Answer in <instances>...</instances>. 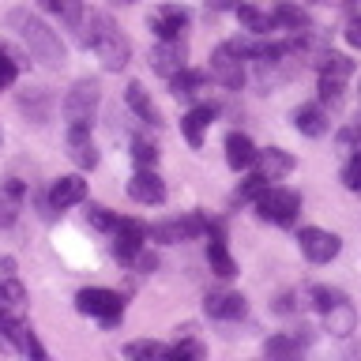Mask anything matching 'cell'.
Instances as JSON below:
<instances>
[{
	"mask_svg": "<svg viewBox=\"0 0 361 361\" xmlns=\"http://www.w3.org/2000/svg\"><path fill=\"white\" fill-rule=\"evenodd\" d=\"M8 27L23 38V45L30 49V56L38 64H45V68H61L64 64V45H61V38H56V30L49 27V23H42L38 16L16 8L8 16Z\"/></svg>",
	"mask_w": 361,
	"mask_h": 361,
	"instance_id": "cell-1",
	"label": "cell"
},
{
	"mask_svg": "<svg viewBox=\"0 0 361 361\" xmlns=\"http://www.w3.org/2000/svg\"><path fill=\"white\" fill-rule=\"evenodd\" d=\"M75 309L83 316L102 320L106 327H113V324H121V316H124V298L113 293V290H106V286H90V290L75 293Z\"/></svg>",
	"mask_w": 361,
	"mask_h": 361,
	"instance_id": "cell-2",
	"label": "cell"
},
{
	"mask_svg": "<svg viewBox=\"0 0 361 361\" xmlns=\"http://www.w3.org/2000/svg\"><path fill=\"white\" fill-rule=\"evenodd\" d=\"M256 211L264 222H275V226H290L293 219H298L301 211V196L290 188H264L256 196Z\"/></svg>",
	"mask_w": 361,
	"mask_h": 361,
	"instance_id": "cell-3",
	"label": "cell"
},
{
	"mask_svg": "<svg viewBox=\"0 0 361 361\" xmlns=\"http://www.w3.org/2000/svg\"><path fill=\"white\" fill-rule=\"evenodd\" d=\"M98 102H102V90H98L94 79H79L64 98L68 124H83V128H90V121H94V113H98Z\"/></svg>",
	"mask_w": 361,
	"mask_h": 361,
	"instance_id": "cell-4",
	"label": "cell"
},
{
	"mask_svg": "<svg viewBox=\"0 0 361 361\" xmlns=\"http://www.w3.org/2000/svg\"><path fill=\"white\" fill-rule=\"evenodd\" d=\"M94 53H98L102 68H109V72H121V68L128 64V56H132V42L124 38V34L113 27V23H106V30H102L98 42H94Z\"/></svg>",
	"mask_w": 361,
	"mask_h": 361,
	"instance_id": "cell-5",
	"label": "cell"
},
{
	"mask_svg": "<svg viewBox=\"0 0 361 361\" xmlns=\"http://www.w3.org/2000/svg\"><path fill=\"white\" fill-rule=\"evenodd\" d=\"M211 79H214V83H222L226 90H241V83H245V61H241V53L230 49V42L219 45V49L211 53Z\"/></svg>",
	"mask_w": 361,
	"mask_h": 361,
	"instance_id": "cell-6",
	"label": "cell"
},
{
	"mask_svg": "<svg viewBox=\"0 0 361 361\" xmlns=\"http://www.w3.org/2000/svg\"><path fill=\"white\" fill-rule=\"evenodd\" d=\"M188 61V49H185V42L180 38H158V45L151 49V68L158 75H166V79H173L177 72H185V64Z\"/></svg>",
	"mask_w": 361,
	"mask_h": 361,
	"instance_id": "cell-7",
	"label": "cell"
},
{
	"mask_svg": "<svg viewBox=\"0 0 361 361\" xmlns=\"http://www.w3.org/2000/svg\"><path fill=\"white\" fill-rule=\"evenodd\" d=\"M301 241V252L312 259V264H331V259L338 256V248H343V241H338L335 233L327 230H316V226H305V230L298 233Z\"/></svg>",
	"mask_w": 361,
	"mask_h": 361,
	"instance_id": "cell-8",
	"label": "cell"
},
{
	"mask_svg": "<svg viewBox=\"0 0 361 361\" xmlns=\"http://www.w3.org/2000/svg\"><path fill=\"white\" fill-rule=\"evenodd\" d=\"M147 241V226L140 219H121L117 222V241H113V256L121 259V264H132L135 252L143 248Z\"/></svg>",
	"mask_w": 361,
	"mask_h": 361,
	"instance_id": "cell-9",
	"label": "cell"
},
{
	"mask_svg": "<svg viewBox=\"0 0 361 361\" xmlns=\"http://www.w3.org/2000/svg\"><path fill=\"white\" fill-rule=\"evenodd\" d=\"M68 154L79 169H94L98 166V147L90 140V128L83 124H68Z\"/></svg>",
	"mask_w": 361,
	"mask_h": 361,
	"instance_id": "cell-10",
	"label": "cell"
},
{
	"mask_svg": "<svg viewBox=\"0 0 361 361\" xmlns=\"http://www.w3.org/2000/svg\"><path fill=\"white\" fill-rule=\"evenodd\" d=\"M128 196L135 203H162L166 200V185H162V177L154 173V169H135V177L128 180Z\"/></svg>",
	"mask_w": 361,
	"mask_h": 361,
	"instance_id": "cell-11",
	"label": "cell"
},
{
	"mask_svg": "<svg viewBox=\"0 0 361 361\" xmlns=\"http://www.w3.org/2000/svg\"><path fill=\"white\" fill-rule=\"evenodd\" d=\"M203 230H207L203 214H188V219H180V222H162V226H154L151 237H154V241H166V245H177V241H188V237H200Z\"/></svg>",
	"mask_w": 361,
	"mask_h": 361,
	"instance_id": "cell-12",
	"label": "cell"
},
{
	"mask_svg": "<svg viewBox=\"0 0 361 361\" xmlns=\"http://www.w3.org/2000/svg\"><path fill=\"white\" fill-rule=\"evenodd\" d=\"M188 27V11L180 4H162L151 11V30L158 38H180V30Z\"/></svg>",
	"mask_w": 361,
	"mask_h": 361,
	"instance_id": "cell-13",
	"label": "cell"
},
{
	"mask_svg": "<svg viewBox=\"0 0 361 361\" xmlns=\"http://www.w3.org/2000/svg\"><path fill=\"white\" fill-rule=\"evenodd\" d=\"M203 309H207V316H214V320H241L248 305H245V298H241V293L214 290V293H207V301H203Z\"/></svg>",
	"mask_w": 361,
	"mask_h": 361,
	"instance_id": "cell-14",
	"label": "cell"
},
{
	"mask_svg": "<svg viewBox=\"0 0 361 361\" xmlns=\"http://www.w3.org/2000/svg\"><path fill=\"white\" fill-rule=\"evenodd\" d=\"M23 200H27V185H23V180H16V177L0 180V230L19 219Z\"/></svg>",
	"mask_w": 361,
	"mask_h": 361,
	"instance_id": "cell-15",
	"label": "cell"
},
{
	"mask_svg": "<svg viewBox=\"0 0 361 361\" xmlns=\"http://www.w3.org/2000/svg\"><path fill=\"white\" fill-rule=\"evenodd\" d=\"M49 200H53V207H56V211L75 207V203H83V200H87V180L79 177V173H68V177H61V180L53 185Z\"/></svg>",
	"mask_w": 361,
	"mask_h": 361,
	"instance_id": "cell-16",
	"label": "cell"
},
{
	"mask_svg": "<svg viewBox=\"0 0 361 361\" xmlns=\"http://www.w3.org/2000/svg\"><path fill=\"white\" fill-rule=\"evenodd\" d=\"M207 264H211V271L219 279H233L237 275V264H233L230 248H226V237H222L219 226L211 230V241H207Z\"/></svg>",
	"mask_w": 361,
	"mask_h": 361,
	"instance_id": "cell-17",
	"label": "cell"
},
{
	"mask_svg": "<svg viewBox=\"0 0 361 361\" xmlns=\"http://www.w3.org/2000/svg\"><path fill=\"white\" fill-rule=\"evenodd\" d=\"M256 143L248 140L245 132H230L226 135V162H230V169H248L256 162Z\"/></svg>",
	"mask_w": 361,
	"mask_h": 361,
	"instance_id": "cell-18",
	"label": "cell"
},
{
	"mask_svg": "<svg viewBox=\"0 0 361 361\" xmlns=\"http://www.w3.org/2000/svg\"><path fill=\"white\" fill-rule=\"evenodd\" d=\"M256 166H259V173H264L267 180H279V177L293 173V154H286L282 147H267V151L256 154Z\"/></svg>",
	"mask_w": 361,
	"mask_h": 361,
	"instance_id": "cell-19",
	"label": "cell"
},
{
	"mask_svg": "<svg viewBox=\"0 0 361 361\" xmlns=\"http://www.w3.org/2000/svg\"><path fill=\"white\" fill-rule=\"evenodd\" d=\"M324 320H327V331L331 335L346 338V335H354V327H357V312H354V305L343 298V301H335L331 309L324 312Z\"/></svg>",
	"mask_w": 361,
	"mask_h": 361,
	"instance_id": "cell-20",
	"label": "cell"
},
{
	"mask_svg": "<svg viewBox=\"0 0 361 361\" xmlns=\"http://www.w3.org/2000/svg\"><path fill=\"white\" fill-rule=\"evenodd\" d=\"M124 102H128V109H132L143 124H154V128L162 124V117H158V109H154L151 94H147L140 83H128V87H124Z\"/></svg>",
	"mask_w": 361,
	"mask_h": 361,
	"instance_id": "cell-21",
	"label": "cell"
},
{
	"mask_svg": "<svg viewBox=\"0 0 361 361\" xmlns=\"http://www.w3.org/2000/svg\"><path fill=\"white\" fill-rule=\"evenodd\" d=\"M214 121V109L211 106H196L185 113V121H180V132H185V140L192 147H203V132H207V124Z\"/></svg>",
	"mask_w": 361,
	"mask_h": 361,
	"instance_id": "cell-22",
	"label": "cell"
},
{
	"mask_svg": "<svg viewBox=\"0 0 361 361\" xmlns=\"http://www.w3.org/2000/svg\"><path fill=\"white\" fill-rule=\"evenodd\" d=\"M293 124H298L301 135H312V140H320V135L327 132V113L320 106H301L298 113H293Z\"/></svg>",
	"mask_w": 361,
	"mask_h": 361,
	"instance_id": "cell-23",
	"label": "cell"
},
{
	"mask_svg": "<svg viewBox=\"0 0 361 361\" xmlns=\"http://www.w3.org/2000/svg\"><path fill=\"white\" fill-rule=\"evenodd\" d=\"M237 19H241V27L248 34H256V38H264V34H271V27H275V19H271L267 11L252 8V4H237Z\"/></svg>",
	"mask_w": 361,
	"mask_h": 361,
	"instance_id": "cell-24",
	"label": "cell"
},
{
	"mask_svg": "<svg viewBox=\"0 0 361 361\" xmlns=\"http://www.w3.org/2000/svg\"><path fill=\"white\" fill-rule=\"evenodd\" d=\"M106 23H109V16H102V11H83V16H79V23H75L79 45H94L98 34L106 30Z\"/></svg>",
	"mask_w": 361,
	"mask_h": 361,
	"instance_id": "cell-25",
	"label": "cell"
},
{
	"mask_svg": "<svg viewBox=\"0 0 361 361\" xmlns=\"http://www.w3.org/2000/svg\"><path fill=\"white\" fill-rule=\"evenodd\" d=\"M30 327L19 320V312L16 309H0V338L11 346H23V335H27Z\"/></svg>",
	"mask_w": 361,
	"mask_h": 361,
	"instance_id": "cell-26",
	"label": "cell"
},
{
	"mask_svg": "<svg viewBox=\"0 0 361 361\" xmlns=\"http://www.w3.org/2000/svg\"><path fill=\"white\" fill-rule=\"evenodd\" d=\"M271 19H275V27H286L293 34H301L305 27H309V16H305L298 4H279L275 11H271Z\"/></svg>",
	"mask_w": 361,
	"mask_h": 361,
	"instance_id": "cell-27",
	"label": "cell"
},
{
	"mask_svg": "<svg viewBox=\"0 0 361 361\" xmlns=\"http://www.w3.org/2000/svg\"><path fill=\"white\" fill-rule=\"evenodd\" d=\"M23 305H27V290H23V282L4 275V279H0V309H16L19 312Z\"/></svg>",
	"mask_w": 361,
	"mask_h": 361,
	"instance_id": "cell-28",
	"label": "cell"
},
{
	"mask_svg": "<svg viewBox=\"0 0 361 361\" xmlns=\"http://www.w3.org/2000/svg\"><path fill=\"white\" fill-rule=\"evenodd\" d=\"M350 72H354V61H350V56H343V53H331V49L324 53V61H320V75L346 79Z\"/></svg>",
	"mask_w": 361,
	"mask_h": 361,
	"instance_id": "cell-29",
	"label": "cell"
},
{
	"mask_svg": "<svg viewBox=\"0 0 361 361\" xmlns=\"http://www.w3.org/2000/svg\"><path fill=\"white\" fill-rule=\"evenodd\" d=\"M298 350H301L298 335H271L267 343H264V354L267 357H293Z\"/></svg>",
	"mask_w": 361,
	"mask_h": 361,
	"instance_id": "cell-30",
	"label": "cell"
},
{
	"mask_svg": "<svg viewBox=\"0 0 361 361\" xmlns=\"http://www.w3.org/2000/svg\"><path fill=\"white\" fill-rule=\"evenodd\" d=\"M19 68H23V56L16 49H8L4 42H0V87H8V83H16V75H19Z\"/></svg>",
	"mask_w": 361,
	"mask_h": 361,
	"instance_id": "cell-31",
	"label": "cell"
},
{
	"mask_svg": "<svg viewBox=\"0 0 361 361\" xmlns=\"http://www.w3.org/2000/svg\"><path fill=\"white\" fill-rule=\"evenodd\" d=\"M42 8L53 11V16H61L68 27H75L79 16H83V4H79V0H42Z\"/></svg>",
	"mask_w": 361,
	"mask_h": 361,
	"instance_id": "cell-32",
	"label": "cell"
},
{
	"mask_svg": "<svg viewBox=\"0 0 361 361\" xmlns=\"http://www.w3.org/2000/svg\"><path fill=\"white\" fill-rule=\"evenodd\" d=\"M169 87H173L177 98H188V94H196V90L203 87V75H200V72H188V68H185V72H177L173 79H169Z\"/></svg>",
	"mask_w": 361,
	"mask_h": 361,
	"instance_id": "cell-33",
	"label": "cell"
},
{
	"mask_svg": "<svg viewBox=\"0 0 361 361\" xmlns=\"http://www.w3.org/2000/svg\"><path fill=\"white\" fill-rule=\"evenodd\" d=\"M124 354H128V357H143V361H151V357H166V346L151 343V338H140V343H128V346H124Z\"/></svg>",
	"mask_w": 361,
	"mask_h": 361,
	"instance_id": "cell-34",
	"label": "cell"
},
{
	"mask_svg": "<svg viewBox=\"0 0 361 361\" xmlns=\"http://www.w3.org/2000/svg\"><path fill=\"white\" fill-rule=\"evenodd\" d=\"M132 158H135V166H140V169H154V162H158V147L147 143V140H135V143H132Z\"/></svg>",
	"mask_w": 361,
	"mask_h": 361,
	"instance_id": "cell-35",
	"label": "cell"
},
{
	"mask_svg": "<svg viewBox=\"0 0 361 361\" xmlns=\"http://www.w3.org/2000/svg\"><path fill=\"white\" fill-rule=\"evenodd\" d=\"M338 151H346L350 158L361 154V124H346V128L338 132Z\"/></svg>",
	"mask_w": 361,
	"mask_h": 361,
	"instance_id": "cell-36",
	"label": "cell"
},
{
	"mask_svg": "<svg viewBox=\"0 0 361 361\" xmlns=\"http://www.w3.org/2000/svg\"><path fill=\"white\" fill-rule=\"evenodd\" d=\"M166 357H173V361H185V357H203V346L200 343H192V338H177V346H169L166 350Z\"/></svg>",
	"mask_w": 361,
	"mask_h": 361,
	"instance_id": "cell-37",
	"label": "cell"
},
{
	"mask_svg": "<svg viewBox=\"0 0 361 361\" xmlns=\"http://www.w3.org/2000/svg\"><path fill=\"white\" fill-rule=\"evenodd\" d=\"M87 222L94 226V230H117V219L109 214V207H102V203H90L87 211Z\"/></svg>",
	"mask_w": 361,
	"mask_h": 361,
	"instance_id": "cell-38",
	"label": "cell"
},
{
	"mask_svg": "<svg viewBox=\"0 0 361 361\" xmlns=\"http://www.w3.org/2000/svg\"><path fill=\"white\" fill-rule=\"evenodd\" d=\"M343 298H346V293H343V290H331V286H316V290H312V305H316L320 312H327L335 301H343Z\"/></svg>",
	"mask_w": 361,
	"mask_h": 361,
	"instance_id": "cell-39",
	"label": "cell"
},
{
	"mask_svg": "<svg viewBox=\"0 0 361 361\" xmlns=\"http://www.w3.org/2000/svg\"><path fill=\"white\" fill-rule=\"evenodd\" d=\"M320 102H331V106H338V102H343V79L320 75Z\"/></svg>",
	"mask_w": 361,
	"mask_h": 361,
	"instance_id": "cell-40",
	"label": "cell"
},
{
	"mask_svg": "<svg viewBox=\"0 0 361 361\" xmlns=\"http://www.w3.org/2000/svg\"><path fill=\"white\" fill-rule=\"evenodd\" d=\"M343 185H346L350 192H361V154H354V158L343 166Z\"/></svg>",
	"mask_w": 361,
	"mask_h": 361,
	"instance_id": "cell-41",
	"label": "cell"
},
{
	"mask_svg": "<svg viewBox=\"0 0 361 361\" xmlns=\"http://www.w3.org/2000/svg\"><path fill=\"white\" fill-rule=\"evenodd\" d=\"M264 188H267V177H264V173H252V177L241 185V192H237V200H256Z\"/></svg>",
	"mask_w": 361,
	"mask_h": 361,
	"instance_id": "cell-42",
	"label": "cell"
},
{
	"mask_svg": "<svg viewBox=\"0 0 361 361\" xmlns=\"http://www.w3.org/2000/svg\"><path fill=\"white\" fill-rule=\"evenodd\" d=\"M23 354H30V357H45V346L38 343V338H34V331H27V335H23Z\"/></svg>",
	"mask_w": 361,
	"mask_h": 361,
	"instance_id": "cell-43",
	"label": "cell"
},
{
	"mask_svg": "<svg viewBox=\"0 0 361 361\" xmlns=\"http://www.w3.org/2000/svg\"><path fill=\"white\" fill-rule=\"evenodd\" d=\"M132 264H135V271H154V267H158V256H154V252H143V248H140Z\"/></svg>",
	"mask_w": 361,
	"mask_h": 361,
	"instance_id": "cell-44",
	"label": "cell"
},
{
	"mask_svg": "<svg viewBox=\"0 0 361 361\" xmlns=\"http://www.w3.org/2000/svg\"><path fill=\"white\" fill-rule=\"evenodd\" d=\"M346 42L354 45V49H361V19H350L346 23Z\"/></svg>",
	"mask_w": 361,
	"mask_h": 361,
	"instance_id": "cell-45",
	"label": "cell"
},
{
	"mask_svg": "<svg viewBox=\"0 0 361 361\" xmlns=\"http://www.w3.org/2000/svg\"><path fill=\"white\" fill-rule=\"evenodd\" d=\"M23 109H30V102H23ZM34 121H45V94H34Z\"/></svg>",
	"mask_w": 361,
	"mask_h": 361,
	"instance_id": "cell-46",
	"label": "cell"
},
{
	"mask_svg": "<svg viewBox=\"0 0 361 361\" xmlns=\"http://www.w3.org/2000/svg\"><path fill=\"white\" fill-rule=\"evenodd\" d=\"M207 8L222 11V8H237V0H207Z\"/></svg>",
	"mask_w": 361,
	"mask_h": 361,
	"instance_id": "cell-47",
	"label": "cell"
},
{
	"mask_svg": "<svg viewBox=\"0 0 361 361\" xmlns=\"http://www.w3.org/2000/svg\"><path fill=\"white\" fill-rule=\"evenodd\" d=\"M324 4H338V8H343V4H350V0H324Z\"/></svg>",
	"mask_w": 361,
	"mask_h": 361,
	"instance_id": "cell-48",
	"label": "cell"
},
{
	"mask_svg": "<svg viewBox=\"0 0 361 361\" xmlns=\"http://www.w3.org/2000/svg\"><path fill=\"white\" fill-rule=\"evenodd\" d=\"M121 4H135V0H121Z\"/></svg>",
	"mask_w": 361,
	"mask_h": 361,
	"instance_id": "cell-49",
	"label": "cell"
}]
</instances>
